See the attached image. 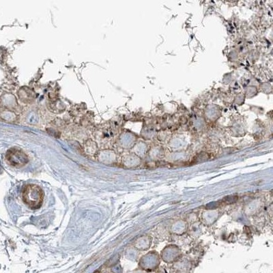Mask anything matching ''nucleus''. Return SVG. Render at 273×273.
I'll return each mask as SVG.
<instances>
[{
	"instance_id": "f257e3e1",
	"label": "nucleus",
	"mask_w": 273,
	"mask_h": 273,
	"mask_svg": "<svg viewBox=\"0 0 273 273\" xmlns=\"http://www.w3.org/2000/svg\"><path fill=\"white\" fill-rule=\"evenodd\" d=\"M23 202L31 209L36 210L41 207L44 193L42 189L36 184H30L24 187L22 192Z\"/></svg>"
},
{
	"instance_id": "f03ea898",
	"label": "nucleus",
	"mask_w": 273,
	"mask_h": 273,
	"mask_svg": "<svg viewBox=\"0 0 273 273\" xmlns=\"http://www.w3.org/2000/svg\"><path fill=\"white\" fill-rule=\"evenodd\" d=\"M6 159L11 166L16 168H20L29 162V159L25 153L16 148H11L7 152Z\"/></svg>"
},
{
	"instance_id": "7ed1b4c3",
	"label": "nucleus",
	"mask_w": 273,
	"mask_h": 273,
	"mask_svg": "<svg viewBox=\"0 0 273 273\" xmlns=\"http://www.w3.org/2000/svg\"><path fill=\"white\" fill-rule=\"evenodd\" d=\"M257 89L255 87H250L246 90V95L249 97H253L254 96L257 94Z\"/></svg>"
}]
</instances>
